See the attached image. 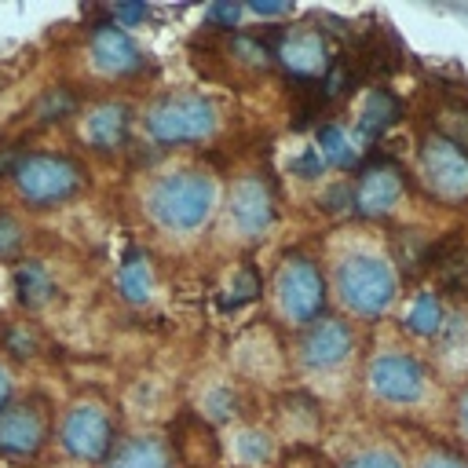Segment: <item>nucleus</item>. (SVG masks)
Segmentation results:
<instances>
[{
	"label": "nucleus",
	"instance_id": "f257e3e1",
	"mask_svg": "<svg viewBox=\"0 0 468 468\" xmlns=\"http://www.w3.org/2000/svg\"><path fill=\"white\" fill-rule=\"evenodd\" d=\"M146 205H150V216H154L165 230L186 234V230H197V227L212 216L216 183H212V176H205V172L183 168V172L161 176V179L150 186Z\"/></svg>",
	"mask_w": 468,
	"mask_h": 468
},
{
	"label": "nucleus",
	"instance_id": "f03ea898",
	"mask_svg": "<svg viewBox=\"0 0 468 468\" xmlns=\"http://www.w3.org/2000/svg\"><path fill=\"white\" fill-rule=\"evenodd\" d=\"M336 292L355 314H384L395 300V271L373 252H351L336 267Z\"/></svg>",
	"mask_w": 468,
	"mask_h": 468
},
{
	"label": "nucleus",
	"instance_id": "7ed1b4c3",
	"mask_svg": "<svg viewBox=\"0 0 468 468\" xmlns=\"http://www.w3.org/2000/svg\"><path fill=\"white\" fill-rule=\"evenodd\" d=\"M146 132L157 143H194L216 132V106L205 95H165L146 113Z\"/></svg>",
	"mask_w": 468,
	"mask_h": 468
},
{
	"label": "nucleus",
	"instance_id": "20e7f679",
	"mask_svg": "<svg viewBox=\"0 0 468 468\" xmlns=\"http://www.w3.org/2000/svg\"><path fill=\"white\" fill-rule=\"evenodd\" d=\"M11 176L29 205H55L80 190V168L55 154H29L15 165Z\"/></svg>",
	"mask_w": 468,
	"mask_h": 468
},
{
	"label": "nucleus",
	"instance_id": "39448f33",
	"mask_svg": "<svg viewBox=\"0 0 468 468\" xmlns=\"http://www.w3.org/2000/svg\"><path fill=\"white\" fill-rule=\"evenodd\" d=\"M325 303V285L307 256H289L278 271V307L289 322H318Z\"/></svg>",
	"mask_w": 468,
	"mask_h": 468
},
{
	"label": "nucleus",
	"instance_id": "423d86ee",
	"mask_svg": "<svg viewBox=\"0 0 468 468\" xmlns=\"http://www.w3.org/2000/svg\"><path fill=\"white\" fill-rule=\"evenodd\" d=\"M420 176L446 201H464L468 197V154L446 135L424 139V146H420Z\"/></svg>",
	"mask_w": 468,
	"mask_h": 468
},
{
	"label": "nucleus",
	"instance_id": "0eeeda50",
	"mask_svg": "<svg viewBox=\"0 0 468 468\" xmlns=\"http://www.w3.org/2000/svg\"><path fill=\"white\" fill-rule=\"evenodd\" d=\"M62 446L80 457V461H99L113 450V428H110V417L91 406V402H80L66 413L62 420Z\"/></svg>",
	"mask_w": 468,
	"mask_h": 468
},
{
	"label": "nucleus",
	"instance_id": "6e6552de",
	"mask_svg": "<svg viewBox=\"0 0 468 468\" xmlns=\"http://www.w3.org/2000/svg\"><path fill=\"white\" fill-rule=\"evenodd\" d=\"M424 369H420V362L417 358H410V355H380V358H373V366H369V388H373V395L377 399H384V402H417L420 395H424Z\"/></svg>",
	"mask_w": 468,
	"mask_h": 468
},
{
	"label": "nucleus",
	"instance_id": "1a4fd4ad",
	"mask_svg": "<svg viewBox=\"0 0 468 468\" xmlns=\"http://www.w3.org/2000/svg\"><path fill=\"white\" fill-rule=\"evenodd\" d=\"M230 219L241 234H263L274 219V197H271V186L260 179V176H245L234 183L230 190Z\"/></svg>",
	"mask_w": 468,
	"mask_h": 468
},
{
	"label": "nucleus",
	"instance_id": "9d476101",
	"mask_svg": "<svg viewBox=\"0 0 468 468\" xmlns=\"http://www.w3.org/2000/svg\"><path fill=\"white\" fill-rule=\"evenodd\" d=\"M278 58L296 77H318L329 69V44L318 29L300 26V29H289L278 37Z\"/></svg>",
	"mask_w": 468,
	"mask_h": 468
},
{
	"label": "nucleus",
	"instance_id": "9b49d317",
	"mask_svg": "<svg viewBox=\"0 0 468 468\" xmlns=\"http://www.w3.org/2000/svg\"><path fill=\"white\" fill-rule=\"evenodd\" d=\"M91 58L102 73H113V77L135 73L143 66V55H139L135 40L117 22H99L91 29Z\"/></svg>",
	"mask_w": 468,
	"mask_h": 468
},
{
	"label": "nucleus",
	"instance_id": "f8f14e48",
	"mask_svg": "<svg viewBox=\"0 0 468 468\" xmlns=\"http://www.w3.org/2000/svg\"><path fill=\"white\" fill-rule=\"evenodd\" d=\"M399 194H402L399 168H391V165H369V168H362V176H358V183L351 190V205L362 216H384V212L395 208Z\"/></svg>",
	"mask_w": 468,
	"mask_h": 468
},
{
	"label": "nucleus",
	"instance_id": "ddd939ff",
	"mask_svg": "<svg viewBox=\"0 0 468 468\" xmlns=\"http://www.w3.org/2000/svg\"><path fill=\"white\" fill-rule=\"evenodd\" d=\"M351 351V329L336 318H322L307 329L303 344H300V358L311 366V369H333L347 358Z\"/></svg>",
	"mask_w": 468,
	"mask_h": 468
},
{
	"label": "nucleus",
	"instance_id": "4468645a",
	"mask_svg": "<svg viewBox=\"0 0 468 468\" xmlns=\"http://www.w3.org/2000/svg\"><path fill=\"white\" fill-rule=\"evenodd\" d=\"M44 442V413L29 402L0 410V450L11 457L37 453Z\"/></svg>",
	"mask_w": 468,
	"mask_h": 468
},
{
	"label": "nucleus",
	"instance_id": "2eb2a0df",
	"mask_svg": "<svg viewBox=\"0 0 468 468\" xmlns=\"http://www.w3.org/2000/svg\"><path fill=\"white\" fill-rule=\"evenodd\" d=\"M431 263L439 267V282L446 292L468 296V238L450 234L446 241H439Z\"/></svg>",
	"mask_w": 468,
	"mask_h": 468
},
{
	"label": "nucleus",
	"instance_id": "dca6fc26",
	"mask_svg": "<svg viewBox=\"0 0 468 468\" xmlns=\"http://www.w3.org/2000/svg\"><path fill=\"white\" fill-rule=\"evenodd\" d=\"M128 132V110L121 102H102L84 117V139L95 150H117Z\"/></svg>",
	"mask_w": 468,
	"mask_h": 468
},
{
	"label": "nucleus",
	"instance_id": "f3484780",
	"mask_svg": "<svg viewBox=\"0 0 468 468\" xmlns=\"http://www.w3.org/2000/svg\"><path fill=\"white\" fill-rule=\"evenodd\" d=\"M110 468H172V453L154 435H135L110 453Z\"/></svg>",
	"mask_w": 468,
	"mask_h": 468
},
{
	"label": "nucleus",
	"instance_id": "a211bd4d",
	"mask_svg": "<svg viewBox=\"0 0 468 468\" xmlns=\"http://www.w3.org/2000/svg\"><path fill=\"white\" fill-rule=\"evenodd\" d=\"M399 117V102L388 88H373L358 110V135L362 139H380L388 132V124Z\"/></svg>",
	"mask_w": 468,
	"mask_h": 468
},
{
	"label": "nucleus",
	"instance_id": "6ab92c4d",
	"mask_svg": "<svg viewBox=\"0 0 468 468\" xmlns=\"http://www.w3.org/2000/svg\"><path fill=\"white\" fill-rule=\"evenodd\" d=\"M117 289H121V296L132 300V303H143V300L154 292V271H150V260H146L143 252H132V256L121 263V271H117Z\"/></svg>",
	"mask_w": 468,
	"mask_h": 468
},
{
	"label": "nucleus",
	"instance_id": "aec40b11",
	"mask_svg": "<svg viewBox=\"0 0 468 468\" xmlns=\"http://www.w3.org/2000/svg\"><path fill=\"white\" fill-rule=\"evenodd\" d=\"M15 292H18V300L26 307H44L51 300L55 285H51V278H48V271L40 263H22L15 271Z\"/></svg>",
	"mask_w": 468,
	"mask_h": 468
},
{
	"label": "nucleus",
	"instance_id": "412c9836",
	"mask_svg": "<svg viewBox=\"0 0 468 468\" xmlns=\"http://www.w3.org/2000/svg\"><path fill=\"white\" fill-rule=\"evenodd\" d=\"M406 329L417 336H431L442 329V303L435 292H417V300L406 311Z\"/></svg>",
	"mask_w": 468,
	"mask_h": 468
},
{
	"label": "nucleus",
	"instance_id": "4be33fe9",
	"mask_svg": "<svg viewBox=\"0 0 468 468\" xmlns=\"http://www.w3.org/2000/svg\"><path fill=\"white\" fill-rule=\"evenodd\" d=\"M318 154L325 157V165H336V168H351L358 161V150L351 146L347 132L336 128V124H322L318 128Z\"/></svg>",
	"mask_w": 468,
	"mask_h": 468
},
{
	"label": "nucleus",
	"instance_id": "5701e85b",
	"mask_svg": "<svg viewBox=\"0 0 468 468\" xmlns=\"http://www.w3.org/2000/svg\"><path fill=\"white\" fill-rule=\"evenodd\" d=\"M260 292V282H256V274L252 271H238L234 274V282H230V296L223 300L227 307H241L245 300H252Z\"/></svg>",
	"mask_w": 468,
	"mask_h": 468
},
{
	"label": "nucleus",
	"instance_id": "b1692460",
	"mask_svg": "<svg viewBox=\"0 0 468 468\" xmlns=\"http://www.w3.org/2000/svg\"><path fill=\"white\" fill-rule=\"evenodd\" d=\"M344 468H402V461L395 453H388V450H362Z\"/></svg>",
	"mask_w": 468,
	"mask_h": 468
},
{
	"label": "nucleus",
	"instance_id": "393cba45",
	"mask_svg": "<svg viewBox=\"0 0 468 468\" xmlns=\"http://www.w3.org/2000/svg\"><path fill=\"white\" fill-rule=\"evenodd\" d=\"M241 4H234V0H227V4H212L208 11H205V22H212V26H219V29H234L238 26V18H241Z\"/></svg>",
	"mask_w": 468,
	"mask_h": 468
},
{
	"label": "nucleus",
	"instance_id": "a878e982",
	"mask_svg": "<svg viewBox=\"0 0 468 468\" xmlns=\"http://www.w3.org/2000/svg\"><path fill=\"white\" fill-rule=\"evenodd\" d=\"M18 245H22V227H18V219L7 216V212H0V256H11Z\"/></svg>",
	"mask_w": 468,
	"mask_h": 468
},
{
	"label": "nucleus",
	"instance_id": "bb28decb",
	"mask_svg": "<svg viewBox=\"0 0 468 468\" xmlns=\"http://www.w3.org/2000/svg\"><path fill=\"white\" fill-rule=\"evenodd\" d=\"M69 110H73V95H69L66 88L51 91V95L40 102V117H44V121H55V117H62V113H69Z\"/></svg>",
	"mask_w": 468,
	"mask_h": 468
},
{
	"label": "nucleus",
	"instance_id": "cd10ccee",
	"mask_svg": "<svg viewBox=\"0 0 468 468\" xmlns=\"http://www.w3.org/2000/svg\"><path fill=\"white\" fill-rule=\"evenodd\" d=\"M146 15H150V7H146V4H113V7H110V18H113L121 29H124V26H132V22H143Z\"/></svg>",
	"mask_w": 468,
	"mask_h": 468
},
{
	"label": "nucleus",
	"instance_id": "c85d7f7f",
	"mask_svg": "<svg viewBox=\"0 0 468 468\" xmlns=\"http://www.w3.org/2000/svg\"><path fill=\"white\" fill-rule=\"evenodd\" d=\"M241 453H245L252 464H260V461L271 457V442H267L263 435H245V439H241Z\"/></svg>",
	"mask_w": 468,
	"mask_h": 468
},
{
	"label": "nucleus",
	"instance_id": "c756f323",
	"mask_svg": "<svg viewBox=\"0 0 468 468\" xmlns=\"http://www.w3.org/2000/svg\"><path fill=\"white\" fill-rule=\"evenodd\" d=\"M322 168H325V157H322L318 150H307L303 157L292 161V172H296V176H318Z\"/></svg>",
	"mask_w": 468,
	"mask_h": 468
},
{
	"label": "nucleus",
	"instance_id": "7c9ffc66",
	"mask_svg": "<svg viewBox=\"0 0 468 468\" xmlns=\"http://www.w3.org/2000/svg\"><path fill=\"white\" fill-rule=\"evenodd\" d=\"M4 344H7L15 355H33V347H37V340H33L29 333H22V329H4Z\"/></svg>",
	"mask_w": 468,
	"mask_h": 468
},
{
	"label": "nucleus",
	"instance_id": "2f4dec72",
	"mask_svg": "<svg viewBox=\"0 0 468 468\" xmlns=\"http://www.w3.org/2000/svg\"><path fill=\"white\" fill-rule=\"evenodd\" d=\"M249 11H256V15H267V18H278V15H289V11H292V4H274V0H252V4H249Z\"/></svg>",
	"mask_w": 468,
	"mask_h": 468
},
{
	"label": "nucleus",
	"instance_id": "473e14b6",
	"mask_svg": "<svg viewBox=\"0 0 468 468\" xmlns=\"http://www.w3.org/2000/svg\"><path fill=\"white\" fill-rule=\"evenodd\" d=\"M424 468H464L457 457H450V453H439V457H431Z\"/></svg>",
	"mask_w": 468,
	"mask_h": 468
},
{
	"label": "nucleus",
	"instance_id": "72a5a7b5",
	"mask_svg": "<svg viewBox=\"0 0 468 468\" xmlns=\"http://www.w3.org/2000/svg\"><path fill=\"white\" fill-rule=\"evenodd\" d=\"M457 424H461V431L468 435V391H464L461 402H457Z\"/></svg>",
	"mask_w": 468,
	"mask_h": 468
},
{
	"label": "nucleus",
	"instance_id": "f704fd0d",
	"mask_svg": "<svg viewBox=\"0 0 468 468\" xmlns=\"http://www.w3.org/2000/svg\"><path fill=\"white\" fill-rule=\"evenodd\" d=\"M7 395H11V377H7V369L0 366V406L7 402Z\"/></svg>",
	"mask_w": 468,
	"mask_h": 468
}]
</instances>
